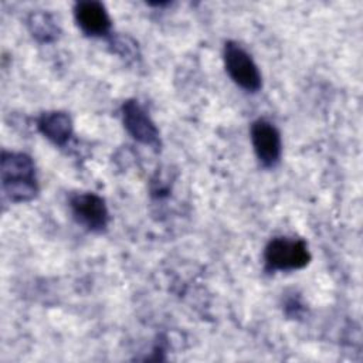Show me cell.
<instances>
[{"label":"cell","instance_id":"cell-1","mask_svg":"<svg viewBox=\"0 0 363 363\" xmlns=\"http://www.w3.org/2000/svg\"><path fill=\"white\" fill-rule=\"evenodd\" d=\"M1 187L13 203L31 201L38 193L33 159L21 152H1Z\"/></svg>","mask_w":363,"mask_h":363},{"label":"cell","instance_id":"cell-3","mask_svg":"<svg viewBox=\"0 0 363 363\" xmlns=\"http://www.w3.org/2000/svg\"><path fill=\"white\" fill-rule=\"evenodd\" d=\"M223 60L228 77L237 86L251 94L261 89V72L251 54L240 43L227 41L223 50Z\"/></svg>","mask_w":363,"mask_h":363},{"label":"cell","instance_id":"cell-6","mask_svg":"<svg viewBox=\"0 0 363 363\" xmlns=\"http://www.w3.org/2000/svg\"><path fill=\"white\" fill-rule=\"evenodd\" d=\"M250 135L259 164L267 169L275 167L282 155V139L278 128L272 122L259 118L252 122Z\"/></svg>","mask_w":363,"mask_h":363},{"label":"cell","instance_id":"cell-8","mask_svg":"<svg viewBox=\"0 0 363 363\" xmlns=\"http://www.w3.org/2000/svg\"><path fill=\"white\" fill-rule=\"evenodd\" d=\"M37 128L45 139L60 147L68 145L74 132L69 115L62 111L43 112L37 119Z\"/></svg>","mask_w":363,"mask_h":363},{"label":"cell","instance_id":"cell-2","mask_svg":"<svg viewBox=\"0 0 363 363\" xmlns=\"http://www.w3.org/2000/svg\"><path fill=\"white\" fill-rule=\"evenodd\" d=\"M309 261L311 252L306 242L301 238L274 237L264 250V264L268 272L302 269Z\"/></svg>","mask_w":363,"mask_h":363},{"label":"cell","instance_id":"cell-4","mask_svg":"<svg viewBox=\"0 0 363 363\" xmlns=\"http://www.w3.org/2000/svg\"><path fill=\"white\" fill-rule=\"evenodd\" d=\"M69 210L74 220L91 233H102L109 224L105 200L95 193H74L69 197Z\"/></svg>","mask_w":363,"mask_h":363},{"label":"cell","instance_id":"cell-5","mask_svg":"<svg viewBox=\"0 0 363 363\" xmlns=\"http://www.w3.org/2000/svg\"><path fill=\"white\" fill-rule=\"evenodd\" d=\"M122 123L126 132L139 143L160 149V133L156 123L136 99H128L121 108Z\"/></svg>","mask_w":363,"mask_h":363},{"label":"cell","instance_id":"cell-9","mask_svg":"<svg viewBox=\"0 0 363 363\" xmlns=\"http://www.w3.org/2000/svg\"><path fill=\"white\" fill-rule=\"evenodd\" d=\"M27 28L31 37L43 44L55 41L61 33V28L52 14L47 11H33L27 17Z\"/></svg>","mask_w":363,"mask_h":363},{"label":"cell","instance_id":"cell-11","mask_svg":"<svg viewBox=\"0 0 363 363\" xmlns=\"http://www.w3.org/2000/svg\"><path fill=\"white\" fill-rule=\"evenodd\" d=\"M302 312H303V305H302L299 298L292 296V298L286 299V302H285V313L288 316H291V318L296 316L298 318V316H301Z\"/></svg>","mask_w":363,"mask_h":363},{"label":"cell","instance_id":"cell-7","mask_svg":"<svg viewBox=\"0 0 363 363\" xmlns=\"http://www.w3.org/2000/svg\"><path fill=\"white\" fill-rule=\"evenodd\" d=\"M74 18L79 30L89 37H108L112 20L101 1L81 0L74 6Z\"/></svg>","mask_w":363,"mask_h":363},{"label":"cell","instance_id":"cell-10","mask_svg":"<svg viewBox=\"0 0 363 363\" xmlns=\"http://www.w3.org/2000/svg\"><path fill=\"white\" fill-rule=\"evenodd\" d=\"M109 45L112 47V51L118 54L121 58H123L126 62H135L140 58L138 43L129 35L112 34L109 40Z\"/></svg>","mask_w":363,"mask_h":363}]
</instances>
